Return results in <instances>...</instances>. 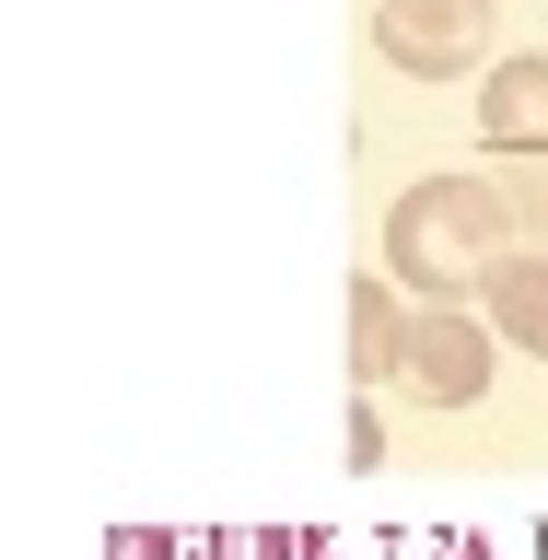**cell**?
<instances>
[{"instance_id": "cell-1", "label": "cell", "mask_w": 548, "mask_h": 560, "mask_svg": "<svg viewBox=\"0 0 548 560\" xmlns=\"http://www.w3.org/2000/svg\"><path fill=\"white\" fill-rule=\"evenodd\" d=\"M502 245H514L502 175H420L409 199L385 210V280H409V292H432V304H467Z\"/></svg>"}, {"instance_id": "cell-2", "label": "cell", "mask_w": 548, "mask_h": 560, "mask_svg": "<svg viewBox=\"0 0 548 560\" xmlns=\"http://www.w3.org/2000/svg\"><path fill=\"white\" fill-rule=\"evenodd\" d=\"M374 59L409 82H479L502 59V0H374Z\"/></svg>"}, {"instance_id": "cell-3", "label": "cell", "mask_w": 548, "mask_h": 560, "mask_svg": "<svg viewBox=\"0 0 548 560\" xmlns=\"http://www.w3.org/2000/svg\"><path fill=\"white\" fill-rule=\"evenodd\" d=\"M397 374H409V397H432V409H479L490 397V339H479V315H409V350H397Z\"/></svg>"}, {"instance_id": "cell-4", "label": "cell", "mask_w": 548, "mask_h": 560, "mask_svg": "<svg viewBox=\"0 0 548 560\" xmlns=\"http://www.w3.org/2000/svg\"><path fill=\"white\" fill-rule=\"evenodd\" d=\"M479 140L514 152V164L548 152V47H502V59L479 70Z\"/></svg>"}, {"instance_id": "cell-5", "label": "cell", "mask_w": 548, "mask_h": 560, "mask_svg": "<svg viewBox=\"0 0 548 560\" xmlns=\"http://www.w3.org/2000/svg\"><path fill=\"white\" fill-rule=\"evenodd\" d=\"M479 304H490V327H502L514 350H548V257L537 245H502V257L479 269Z\"/></svg>"}, {"instance_id": "cell-6", "label": "cell", "mask_w": 548, "mask_h": 560, "mask_svg": "<svg viewBox=\"0 0 548 560\" xmlns=\"http://www.w3.org/2000/svg\"><path fill=\"white\" fill-rule=\"evenodd\" d=\"M397 350H409V315H397L385 269H362V280H350V374L385 385V374H397Z\"/></svg>"}, {"instance_id": "cell-7", "label": "cell", "mask_w": 548, "mask_h": 560, "mask_svg": "<svg viewBox=\"0 0 548 560\" xmlns=\"http://www.w3.org/2000/svg\"><path fill=\"white\" fill-rule=\"evenodd\" d=\"M502 210H514V234H525V245L548 257V152H537V164H514V175H502Z\"/></svg>"}]
</instances>
